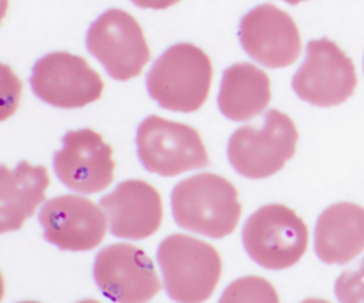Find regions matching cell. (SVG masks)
I'll return each mask as SVG.
<instances>
[{
	"label": "cell",
	"mask_w": 364,
	"mask_h": 303,
	"mask_svg": "<svg viewBox=\"0 0 364 303\" xmlns=\"http://www.w3.org/2000/svg\"><path fill=\"white\" fill-rule=\"evenodd\" d=\"M239 40L255 61L269 68L293 64L301 51L300 33L294 20L270 3L256 6L242 17Z\"/></svg>",
	"instance_id": "obj_11"
},
{
	"label": "cell",
	"mask_w": 364,
	"mask_h": 303,
	"mask_svg": "<svg viewBox=\"0 0 364 303\" xmlns=\"http://www.w3.org/2000/svg\"><path fill=\"white\" fill-rule=\"evenodd\" d=\"M364 250V208L338 202L326 208L314 228V252L328 265H344Z\"/></svg>",
	"instance_id": "obj_15"
},
{
	"label": "cell",
	"mask_w": 364,
	"mask_h": 303,
	"mask_svg": "<svg viewBox=\"0 0 364 303\" xmlns=\"http://www.w3.org/2000/svg\"><path fill=\"white\" fill-rule=\"evenodd\" d=\"M0 181V232L4 233L20 229L36 212L44 201L50 178L46 166L21 161L14 169L3 164Z\"/></svg>",
	"instance_id": "obj_16"
},
{
	"label": "cell",
	"mask_w": 364,
	"mask_h": 303,
	"mask_svg": "<svg viewBox=\"0 0 364 303\" xmlns=\"http://www.w3.org/2000/svg\"><path fill=\"white\" fill-rule=\"evenodd\" d=\"M355 85L354 64L334 41L327 37L309 41L306 58L291 80L299 98L317 107H333L347 101Z\"/></svg>",
	"instance_id": "obj_8"
},
{
	"label": "cell",
	"mask_w": 364,
	"mask_h": 303,
	"mask_svg": "<svg viewBox=\"0 0 364 303\" xmlns=\"http://www.w3.org/2000/svg\"><path fill=\"white\" fill-rule=\"evenodd\" d=\"M109 230L117 238L139 240L154 235L162 222V199L148 182L128 179L100 199Z\"/></svg>",
	"instance_id": "obj_14"
},
{
	"label": "cell",
	"mask_w": 364,
	"mask_h": 303,
	"mask_svg": "<svg viewBox=\"0 0 364 303\" xmlns=\"http://www.w3.org/2000/svg\"><path fill=\"white\" fill-rule=\"evenodd\" d=\"M102 211L88 198L60 195L44 203L38 222L44 229V239L57 248L91 250L105 238L107 219Z\"/></svg>",
	"instance_id": "obj_13"
},
{
	"label": "cell",
	"mask_w": 364,
	"mask_h": 303,
	"mask_svg": "<svg viewBox=\"0 0 364 303\" xmlns=\"http://www.w3.org/2000/svg\"><path fill=\"white\" fill-rule=\"evenodd\" d=\"M30 84L41 101L58 108H80L91 104L104 90L100 74L82 57L65 51L50 53L37 60Z\"/></svg>",
	"instance_id": "obj_9"
},
{
	"label": "cell",
	"mask_w": 364,
	"mask_h": 303,
	"mask_svg": "<svg viewBox=\"0 0 364 303\" xmlns=\"http://www.w3.org/2000/svg\"><path fill=\"white\" fill-rule=\"evenodd\" d=\"M92 276L104 296L114 302L141 303L162 287L151 257L131 243H114L101 249Z\"/></svg>",
	"instance_id": "obj_10"
},
{
	"label": "cell",
	"mask_w": 364,
	"mask_h": 303,
	"mask_svg": "<svg viewBox=\"0 0 364 303\" xmlns=\"http://www.w3.org/2000/svg\"><path fill=\"white\" fill-rule=\"evenodd\" d=\"M87 48L118 81L141 74L151 53L139 23L121 9L102 13L87 31Z\"/></svg>",
	"instance_id": "obj_7"
},
{
	"label": "cell",
	"mask_w": 364,
	"mask_h": 303,
	"mask_svg": "<svg viewBox=\"0 0 364 303\" xmlns=\"http://www.w3.org/2000/svg\"><path fill=\"white\" fill-rule=\"evenodd\" d=\"M247 255L262 267L280 270L304 255L309 230L296 212L282 203H269L253 212L242 230Z\"/></svg>",
	"instance_id": "obj_5"
},
{
	"label": "cell",
	"mask_w": 364,
	"mask_h": 303,
	"mask_svg": "<svg viewBox=\"0 0 364 303\" xmlns=\"http://www.w3.org/2000/svg\"><path fill=\"white\" fill-rule=\"evenodd\" d=\"M283 1H286V3H289L291 6H296V4H299L300 1H304V0H283Z\"/></svg>",
	"instance_id": "obj_21"
},
{
	"label": "cell",
	"mask_w": 364,
	"mask_h": 303,
	"mask_svg": "<svg viewBox=\"0 0 364 303\" xmlns=\"http://www.w3.org/2000/svg\"><path fill=\"white\" fill-rule=\"evenodd\" d=\"M135 6L141 9H152V10H164L173 4H176L181 0H131Z\"/></svg>",
	"instance_id": "obj_20"
},
{
	"label": "cell",
	"mask_w": 364,
	"mask_h": 303,
	"mask_svg": "<svg viewBox=\"0 0 364 303\" xmlns=\"http://www.w3.org/2000/svg\"><path fill=\"white\" fill-rule=\"evenodd\" d=\"M63 148L54 154V169L58 179L80 193H97L109 186L115 164L112 148L90 128L68 131Z\"/></svg>",
	"instance_id": "obj_12"
},
{
	"label": "cell",
	"mask_w": 364,
	"mask_h": 303,
	"mask_svg": "<svg viewBox=\"0 0 364 303\" xmlns=\"http://www.w3.org/2000/svg\"><path fill=\"white\" fill-rule=\"evenodd\" d=\"M299 132L291 118L276 108L264 114L263 127L243 125L228 142V159L246 178H267L294 155Z\"/></svg>",
	"instance_id": "obj_4"
},
{
	"label": "cell",
	"mask_w": 364,
	"mask_h": 303,
	"mask_svg": "<svg viewBox=\"0 0 364 303\" xmlns=\"http://www.w3.org/2000/svg\"><path fill=\"white\" fill-rule=\"evenodd\" d=\"M226 300H243V302H277L274 287L263 277L246 276L237 279L228 286L220 297V302Z\"/></svg>",
	"instance_id": "obj_18"
},
{
	"label": "cell",
	"mask_w": 364,
	"mask_h": 303,
	"mask_svg": "<svg viewBox=\"0 0 364 303\" xmlns=\"http://www.w3.org/2000/svg\"><path fill=\"white\" fill-rule=\"evenodd\" d=\"M269 75L250 63H237L223 71L218 94L220 112L232 121H247L270 102Z\"/></svg>",
	"instance_id": "obj_17"
},
{
	"label": "cell",
	"mask_w": 364,
	"mask_h": 303,
	"mask_svg": "<svg viewBox=\"0 0 364 303\" xmlns=\"http://www.w3.org/2000/svg\"><path fill=\"white\" fill-rule=\"evenodd\" d=\"M171 206L181 228L213 239L232 233L242 212L233 184L212 172L196 174L176 184Z\"/></svg>",
	"instance_id": "obj_1"
},
{
	"label": "cell",
	"mask_w": 364,
	"mask_h": 303,
	"mask_svg": "<svg viewBox=\"0 0 364 303\" xmlns=\"http://www.w3.org/2000/svg\"><path fill=\"white\" fill-rule=\"evenodd\" d=\"M334 293L343 303L364 302V259L357 269L346 270L337 277Z\"/></svg>",
	"instance_id": "obj_19"
},
{
	"label": "cell",
	"mask_w": 364,
	"mask_h": 303,
	"mask_svg": "<svg viewBox=\"0 0 364 303\" xmlns=\"http://www.w3.org/2000/svg\"><path fill=\"white\" fill-rule=\"evenodd\" d=\"M136 152L145 169L161 176H175L209 164L205 144L195 128L158 115H149L139 124Z\"/></svg>",
	"instance_id": "obj_6"
},
{
	"label": "cell",
	"mask_w": 364,
	"mask_h": 303,
	"mask_svg": "<svg viewBox=\"0 0 364 303\" xmlns=\"http://www.w3.org/2000/svg\"><path fill=\"white\" fill-rule=\"evenodd\" d=\"M212 63L191 44L178 43L165 50L146 74V90L162 108L179 112L199 110L209 94Z\"/></svg>",
	"instance_id": "obj_2"
},
{
	"label": "cell",
	"mask_w": 364,
	"mask_h": 303,
	"mask_svg": "<svg viewBox=\"0 0 364 303\" xmlns=\"http://www.w3.org/2000/svg\"><path fill=\"white\" fill-rule=\"evenodd\" d=\"M156 259L168 296L182 303L209 299L222 273L219 252L189 235L166 236L158 246Z\"/></svg>",
	"instance_id": "obj_3"
}]
</instances>
